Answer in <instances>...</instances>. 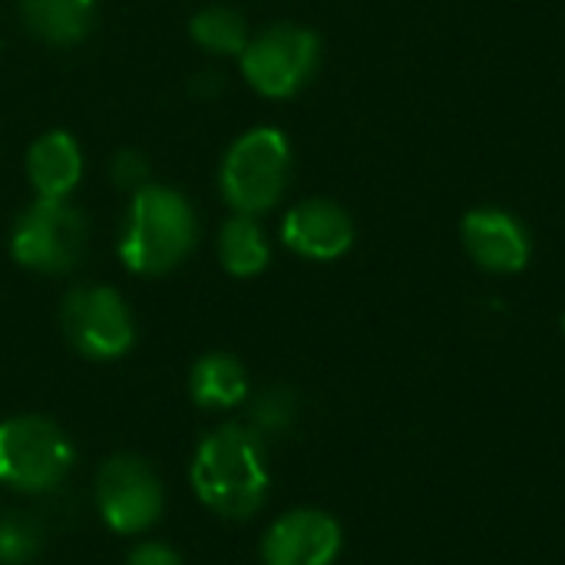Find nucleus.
I'll list each match as a JSON object with an SVG mask.
<instances>
[{
	"label": "nucleus",
	"mask_w": 565,
	"mask_h": 565,
	"mask_svg": "<svg viewBox=\"0 0 565 565\" xmlns=\"http://www.w3.org/2000/svg\"><path fill=\"white\" fill-rule=\"evenodd\" d=\"M195 497L225 520H248L268 497L262 437L252 427L225 424L212 430L192 460Z\"/></svg>",
	"instance_id": "obj_1"
},
{
	"label": "nucleus",
	"mask_w": 565,
	"mask_h": 565,
	"mask_svg": "<svg viewBox=\"0 0 565 565\" xmlns=\"http://www.w3.org/2000/svg\"><path fill=\"white\" fill-rule=\"evenodd\" d=\"M195 238L192 205L166 185H142L129 202L119 258L136 275H166L195 248Z\"/></svg>",
	"instance_id": "obj_2"
},
{
	"label": "nucleus",
	"mask_w": 565,
	"mask_h": 565,
	"mask_svg": "<svg viewBox=\"0 0 565 565\" xmlns=\"http://www.w3.org/2000/svg\"><path fill=\"white\" fill-rule=\"evenodd\" d=\"M291 172V146L281 129L258 126L232 142L222 162V195L238 215H258L278 205Z\"/></svg>",
	"instance_id": "obj_3"
},
{
	"label": "nucleus",
	"mask_w": 565,
	"mask_h": 565,
	"mask_svg": "<svg viewBox=\"0 0 565 565\" xmlns=\"http://www.w3.org/2000/svg\"><path fill=\"white\" fill-rule=\"evenodd\" d=\"M70 437L43 417H10L0 424V483L17 493H46L73 467Z\"/></svg>",
	"instance_id": "obj_4"
},
{
	"label": "nucleus",
	"mask_w": 565,
	"mask_h": 565,
	"mask_svg": "<svg viewBox=\"0 0 565 565\" xmlns=\"http://www.w3.org/2000/svg\"><path fill=\"white\" fill-rule=\"evenodd\" d=\"M13 258L43 275L70 271L86 252V218L66 199H36L20 212L10 238Z\"/></svg>",
	"instance_id": "obj_5"
},
{
	"label": "nucleus",
	"mask_w": 565,
	"mask_h": 565,
	"mask_svg": "<svg viewBox=\"0 0 565 565\" xmlns=\"http://www.w3.org/2000/svg\"><path fill=\"white\" fill-rule=\"evenodd\" d=\"M321 43L311 30L278 23L258 33L242 50L245 79L268 99L295 96L318 70Z\"/></svg>",
	"instance_id": "obj_6"
},
{
	"label": "nucleus",
	"mask_w": 565,
	"mask_h": 565,
	"mask_svg": "<svg viewBox=\"0 0 565 565\" xmlns=\"http://www.w3.org/2000/svg\"><path fill=\"white\" fill-rule=\"evenodd\" d=\"M96 510L119 536H136L162 516V483L139 457H113L96 477Z\"/></svg>",
	"instance_id": "obj_7"
},
{
	"label": "nucleus",
	"mask_w": 565,
	"mask_h": 565,
	"mask_svg": "<svg viewBox=\"0 0 565 565\" xmlns=\"http://www.w3.org/2000/svg\"><path fill=\"white\" fill-rule=\"evenodd\" d=\"M60 318L70 344L89 361H116L136 341L129 308L113 288L96 285V288L70 291Z\"/></svg>",
	"instance_id": "obj_8"
},
{
	"label": "nucleus",
	"mask_w": 565,
	"mask_h": 565,
	"mask_svg": "<svg viewBox=\"0 0 565 565\" xmlns=\"http://www.w3.org/2000/svg\"><path fill=\"white\" fill-rule=\"evenodd\" d=\"M341 553V526L321 510H295L262 540L265 565H331Z\"/></svg>",
	"instance_id": "obj_9"
},
{
	"label": "nucleus",
	"mask_w": 565,
	"mask_h": 565,
	"mask_svg": "<svg viewBox=\"0 0 565 565\" xmlns=\"http://www.w3.org/2000/svg\"><path fill=\"white\" fill-rule=\"evenodd\" d=\"M281 242L311 262H334L354 245L351 215L331 199H308L281 222Z\"/></svg>",
	"instance_id": "obj_10"
},
{
	"label": "nucleus",
	"mask_w": 565,
	"mask_h": 565,
	"mask_svg": "<svg viewBox=\"0 0 565 565\" xmlns=\"http://www.w3.org/2000/svg\"><path fill=\"white\" fill-rule=\"evenodd\" d=\"M463 245L470 258L497 275H513L530 265V235L503 209H473L463 218Z\"/></svg>",
	"instance_id": "obj_11"
},
{
	"label": "nucleus",
	"mask_w": 565,
	"mask_h": 565,
	"mask_svg": "<svg viewBox=\"0 0 565 565\" xmlns=\"http://www.w3.org/2000/svg\"><path fill=\"white\" fill-rule=\"evenodd\" d=\"M26 172H30L33 189L43 199H66L83 175V156H79L76 139L70 132H60V129L40 136L30 146Z\"/></svg>",
	"instance_id": "obj_12"
},
{
	"label": "nucleus",
	"mask_w": 565,
	"mask_h": 565,
	"mask_svg": "<svg viewBox=\"0 0 565 565\" xmlns=\"http://www.w3.org/2000/svg\"><path fill=\"white\" fill-rule=\"evenodd\" d=\"M20 13L40 40L70 46L89 33L96 20V0H23Z\"/></svg>",
	"instance_id": "obj_13"
},
{
	"label": "nucleus",
	"mask_w": 565,
	"mask_h": 565,
	"mask_svg": "<svg viewBox=\"0 0 565 565\" xmlns=\"http://www.w3.org/2000/svg\"><path fill=\"white\" fill-rule=\"evenodd\" d=\"M189 394L205 411H232L248 394V374L232 354H205L189 374Z\"/></svg>",
	"instance_id": "obj_14"
},
{
	"label": "nucleus",
	"mask_w": 565,
	"mask_h": 565,
	"mask_svg": "<svg viewBox=\"0 0 565 565\" xmlns=\"http://www.w3.org/2000/svg\"><path fill=\"white\" fill-rule=\"evenodd\" d=\"M218 255L228 275L235 278H252L258 271L268 268V242L265 232L258 228V222L252 215H235L225 222L222 235H218Z\"/></svg>",
	"instance_id": "obj_15"
},
{
	"label": "nucleus",
	"mask_w": 565,
	"mask_h": 565,
	"mask_svg": "<svg viewBox=\"0 0 565 565\" xmlns=\"http://www.w3.org/2000/svg\"><path fill=\"white\" fill-rule=\"evenodd\" d=\"M192 40L199 46H205L209 53H218V56H232L245 50L248 43V30H245V20L228 10V7H209L202 10L195 20H192Z\"/></svg>",
	"instance_id": "obj_16"
},
{
	"label": "nucleus",
	"mask_w": 565,
	"mask_h": 565,
	"mask_svg": "<svg viewBox=\"0 0 565 565\" xmlns=\"http://www.w3.org/2000/svg\"><path fill=\"white\" fill-rule=\"evenodd\" d=\"M40 530L20 513L0 516V565H26L40 553Z\"/></svg>",
	"instance_id": "obj_17"
},
{
	"label": "nucleus",
	"mask_w": 565,
	"mask_h": 565,
	"mask_svg": "<svg viewBox=\"0 0 565 565\" xmlns=\"http://www.w3.org/2000/svg\"><path fill=\"white\" fill-rule=\"evenodd\" d=\"M291 417H295V401L281 387L262 394L258 404H255V411H252V420H255V434L258 437L262 434H281V430H288Z\"/></svg>",
	"instance_id": "obj_18"
},
{
	"label": "nucleus",
	"mask_w": 565,
	"mask_h": 565,
	"mask_svg": "<svg viewBox=\"0 0 565 565\" xmlns=\"http://www.w3.org/2000/svg\"><path fill=\"white\" fill-rule=\"evenodd\" d=\"M113 179H116L122 189L139 192V189L146 185V179H149V166H146V159H142V156H136V152H122V156L116 159V166H113Z\"/></svg>",
	"instance_id": "obj_19"
},
{
	"label": "nucleus",
	"mask_w": 565,
	"mask_h": 565,
	"mask_svg": "<svg viewBox=\"0 0 565 565\" xmlns=\"http://www.w3.org/2000/svg\"><path fill=\"white\" fill-rule=\"evenodd\" d=\"M126 565H185L179 559V553H172L169 546H162V543H139L132 553H129V559Z\"/></svg>",
	"instance_id": "obj_20"
},
{
	"label": "nucleus",
	"mask_w": 565,
	"mask_h": 565,
	"mask_svg": "<svg viewBox=\"0 0 565 565\" xmlns=\"http://www.w3.org/2000/svg\"><path fill=\"white\" fill-rule=\"evenodd\" d=\"M563 331H565V318H563Z\"/></svg>",
	"instance_id": "obj_21"
}]
</instances>
